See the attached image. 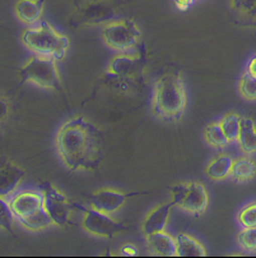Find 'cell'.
I'll list each match as a JSON object with an SVG mask.
<instances>
[{"mask_svg": "<svg viewBox=\"0 0 256 258\" xmlns=\"http://www.w3.org/2000/svg\"><path fill=\"white\" fill-rule=\"evenodd\" d=\"M55 149L68 170L95 171L104 159V137L90 120L74 116L57 129Z\"/></svg>", "mask_w": 256, "mask_h": 258, "instance_id": "obj_1", "label": "cell"}, {"mask_svg": "<svg viewBox=\"0 0 256 258\" xmlns=\"http://www.w3.org/2000/svg\"><path fill=\"white\" fill-rule=\"evenodd\" d=\"M188 106V96L183 77L179 73H166L155 81L150 99V111L164 121L180 120Z\"/></svg>", "mask_w": 256, "mask_h": 258, "instance_id": "obj_2", "label": "cell"}, {"mask_svg": "<svg viewBox=\"0 0 256 258\" xmlns=\"http://www.w3.org/2000/svg\"><path fill=\"white\" fill-rule=\"evenodd\" d=\"M21 41L32 54L47 56L55 60H63L68 52L70 41L46 21L26 28L21 35Z\"/></svg>", "mask_w": 256, "mask_h": 258, "instance_id": "obj_3", "label": "cell"}, {"mask_svg": "<svg viewBox=\"0 0 256 258\" xmlns=\"http://www.w3.org/2000/svg\"><path fill=\"white\" fill-rule=\"evenodd\" d=\"M17 223L30 231H41L51 228V219L44 209V200L40 189H23L7 200Z\"/></svg>", "mask_w": 256, "mask_h": 258, "instance_id": "obj_4", "label": "cell"}, {"mask_svg": "<svg viewBox=\"0 0 256 258\" xmlns=\"http://www.w3.org/2000/svg\"><path fill=\"white\" fill-rule=\"evenodd\" d=\"M19 80L50 91L61 90V78L57 60L41 55H31L18 71Z\"/></svg>", "mask_w": 256, "mask_h": 258, "instance_id": "obj_5", "label": "cell"}, {"mask_svg": "<svg viewBox=\"0 0 256 258\" xmlns=\"http://www.w3.org/2000/svg\"><path fill=\"white\" fill-rule=\"evenodd\" d=\"M105 45L117 52H131L139 46L142 32L133 20L121 18L105 23L101 27Z\"/></svg>", "mask_w": 256, "mask_h": 258, "instance_id": "obj_6", "label": "cell"}, {"mask_svg": "<svg viewBox=\"0 0 256 258\" xmlns=\"http://www.w3.org/2000/svg\"><path fill=\"white\" fill-rule=\"evenodd\" d=\"M171 201L174 206L195 217L203 216L209 205V195L200 181H183L171 187Z\"/></svg>", "mask_w": 256, "mask_h": 258, "instance_id": "obj_7", "label": "cell"}, {"mask_svg": "<svg viewBox=\"0 0 256 258\" xmlns=\"http://www.w3.org/2000/svg\"><path fill=\"white\" fill-rule=\"evenodd\" d=\"M145 59L139 52H117L107 66L106 75L111 82H123L126 86L142 80Z\"/></svg>", "mask_w": 256, "mask_h": 258, "instance_id": "obj_8", "label": "cell"}, {"mask_svg": "<svg viewBox=\"0 0 256 258\" xmlns=\"http://www.w3.org/2000/svg\"><path fill=\"white\" fill-rule=\"evenodd\" d=\"M38 189L41 190L44 209L51 219L52 224L56 226H65L70 224L73 205L69 202L66 196L50 181L40 184Z\"/></svg>", "mask_w": 256, "mask_h": 258, "instance_id": "obj_9", "label": "cell"}, {"mask_svg": "<svg viewBox=\"0 0 256 258\" xmlns=\"http://www.w3.org/2000/svg\"><path fill=\"white\" fill-rule=\"evenodd\" d=\"M82 228L84 229L86 233L104 239H112L121 231L129 230L125 224L114 220L111 215L100 212L92 207L83 209Z\"/></svg>", "mask_w": 256, "mask_h": 258, "instance_id": "obj_10", "label": "cell"}, {"mask_svg": "<svg viewBox=\"0 0 256 258\" xmlns=\"http://www.w3.org/2000/svg\"><path fill=\"white\" fill-rule=\"evenodd\" d=\"M133 195L134 193H126L114 188H100L91 195L90 207L104 214L114 215L123 209L126 201Z\"/></svg>", "mask_w": 256, "mask_h": 258, "instance_id": "obj_11", "label": "cell"}, {"mask_svg": "<svg viewBox=\"0 0 256 258\" xmlns=\"http://www.w3.org/2000/svg\"><path fill=\"white\" fill-rule=\"evenodd\" d=\"M26 170L7 156H0V200L7 201L17 192Z\"/></svg>", "mask_w": 256, "mask_h": 258, "instance_id": "obj_12", "label": "cell"}, {"mask_svg": "<svg viewBox=\"0 0 256 258\" xmlns=\"http://www.w3.org/2000/svg\"><path fill=\"white\" fill-rule=\"evenodd\" d=\"M172 207H174V204L172 201H169V202L157 205L154 209L148 212L140 226V230L144 234V236L166 230Z\"/></svg>", "mask_w": 256, "mask_h": 258, "instance_id": "obj_13", "label": "cell"}, {"mask_svg": "<svg viewBox=\"0 0 256 258\" xmlns=\"http://www.w3.org/2000/svg\"><path fill=\"white\" fill-rule=\"evenodd\" d=\"M45 11V0H17L14 14L27 27L41 21Z\"/></svg>", "mask_w": 256, "mask_h": 258, "instance_id": "obj_14", "label": "cell"}, {"mask_svg": "<svg viewBox=\"0 0 256 258\" xmlns=\"http://www.w3.org/2000/svg\"><path fill=\"white\" fill-rule=\"evenodd\" d=\"M147 248L150 254L162 257H177L176 239L171 234L164 231L145 235Z\"/></svg>", "mask_w": 256, "mask_h": 258, "instance_id": "obj_15", "label": "cell"}, {"mask_svg": "<svg viewBox=\"0 0 256 258\" xmlns=\"http://www.w3.org/2000/svg\"><path fill=\"white\" fill-rule=\"evenodd\" d=\"M229 11L238 25L256 27V0H229Z\"/></svg>", "mask_w": 256, "mask_h": 258, "instance_id": "obj_16", "label": "cell"}, {"mask_svg": "<svg viewBox=\"0 0 256 258\" xmlns=\"http://www.w3.org/2000/svg\"><path fill=\"white\" fill-rule=\"evenodd\" d=\"M229 178L234 183L245 184L256 178V161L250 155L233 159Z\"/></svg>", "mask_w": 256, "mask_h": 258, "instance_id": "obj_17", "label": "cell"}, {"mask_svg": "<svg viewBox=\"0 0 256 258\" xmlns=\"http://www.w3.org/2000/svg\"><path fill=\"white\" fill-rule=\"evenodd\" d=\"M232 162H233V159L231 155L228 152L221 151L208 162L207 168H205V175L210 180L214 181L226 180L229 178Z\"/></svg>", "mask_w": 256, "mask_h": 258, "instance_id": "obj_18", "label": "cell"}, {"mask_svg": "<svg viewBox=\"0 0 256 258\" xmlns=\"http://www.w3.org/2000/svg\"><path fill=\"white\" fill-rule=\"evenodd\" d=\"M176 239V253L179 257H205L207 249L204 245L194 236L186 233H180Z\"/></svg>", "mask_w": 256, "mask_h": 258, "instance_id": "obj_19", "label": "cell"}, {"mask_svg": "<svg viewBox=\"0 0 256 258\" xmlns=\"http://www.w3.org/2000/svg\"><path fill=\"white\" fill-rule=\"evenodd\" d=\"M236 143H238V149L245 155L251 156L256 154V124L252 119L242 118L240 135Z\"/></svg>", "mask_w": 256, "mask_h": 258, "instance_id": "obj_20", "label": "cell"}, {"mask_svg": "<svg viewBox=\"0 0 256 258\" xmlns=\"http://www.w3.org/2000/svg\"><path fill=\"white\" fill-rule=\"evenodd\" d=\"M204 141L209 147L214 150H222L227 149L229 145V141L224 136L223 131H222L219 121H210L204 129Z\"/></svg>", "mask_w": 256, "mask_h": 258, "instance_id": "obj_21", "label": "cell"}, {"mask_svg": "<svg viewBox=\"0 0 256 258\" xmlns=\"http://www.w3.org/2000/svg\"><path fill=\"white\" fill-rule=\"evenodd\" d=\"M241 121H242V116L236 111H228L219 120V125H221L222 131H223L224 136L229 141V143L237 142L241 129Z\"/></svg>", "mask_w": 256, "mask_h": 258, "instance_id": "obj_22", "label": "cell"}, {"mask_svg": "<svg viewBox=\"0 0 256 258\" xmlns=\"http://www.w3.org/2000/svg\"><path fill=\"white\" fill-rule=\"evenodd\" d=\"M237 244L242 252L248 254L256 253V226L241 229L237 234Z\"/></svg>", "mask_w": 256, "mask_h": 258, "instance_id": "obj_23", "label": "cell"}, {"mask_svg": "<svg viewBox=\"0 0 256 258\" xmlns=\"http://www.w3.org/2000/svg\"><path fill=\"white\" fill-rule=\"evenodd\" d=\"M238 92L246 101H256V78L251 77L246 71L238 81Z\"/></svg>", "mask_w": 256, "mask_h": 258, "instance_id": "obj_24", "label": "cell"}, {"mask_svg": "<svg viewBox=\"0 0 256 258\" xmlns=\"http://www.w3.org/2000/svg\"><path fill=\"white\" fill-rule=\"evenodd\" d=\"M237 221L242 228H255L256 226V201L246 204L237 214Z\"/></svg>", "mask_w": 256, "mask_h": 258, "instance_id": "obj_25", "label": "cell"}, {"mask_svg": "<svg viewBox=\"0 0 256 258\" xmlns=\"http://www.w3.org/2000/svg\"><path fill=\"white\" fill-rule=\"evenodd\" d=\"M13 221L14 217L12 215L11 209L8 206V202L4 200H0V229L8 231L12 235L13 233Z\"/></svg>", "mask_w": 256, "mask_h": 258, "instance_id": "obj_26", "label": "cell"}, {"mask_svg": "<svg viewBox=\"0 0 256 258\" xmlns=\"http://www.w3.org/2000/svg\"><path fill=\"white\" fill-rule=\"evenodd\" d=\"M12 105L8 97L0 95V128L7 123V120L11 116Z\"/></svg>", "mask_w": 256, "mask_h": 258, "instance_id": "obj_27", "label": "cell"}, {"mask_svg": "<svg viewBox=\"0 0 256 258\" xmlns=\"http://www.w3.org/2000/svg\"><path fill=\"white\" fill-rule=\"evenodd\" d=\"M174 3L179 11L185 12V11H188V9L190 8L194 3H195V0H174Z\"/></svg>", "mask_w": 256, "mask_h": 258, "instance_id": "obj_28", "label": "cell"}, {"mask_svg": "<svg viewBox=\"0 0 256 258\" xmlns=\"http://www.w3.org/2000/svg\"><path fill=\"white\" fill-rule=\"evenodd\" d=\"M245 71L247 72V73L251 76V77L256 78V54L253 55V56L250 59V60H248V63H247V66H246Z\"/></svg>", "mask_w": 256, "mask_h": 258, "instance_id": "obj_29", "label": "cell"}, {"mask_svg": "<svg viewBox=\"0 0 256 258\" xmlns=\"http://www.w3.org/2000/svg\"><path fill=\"white\" fill-rule=\"evenodd\" d=\"M131 244H126L125 247L123 248V249H121V252H123V254H125V255H135L136 254V252H138V250H136V248H131L130 247Z\"/></svg>", "mask_w": 256, "mask_h": 258, "instance_id": "obj_30", "label": "cell"}, {"mask_svg": "<svg viewBox=\"0 0 256 258\" xmlns=\"http://www.w3.org/2000/svg\"><path fill=\"white\" fill-rule=\"evenodd\" d=\"M195 2H196V0H195Z\"/></svg>", "mask_w": 256, "mask_h": 258, "instance_id": "obj_31", "label": "cell"}]
</instances>
